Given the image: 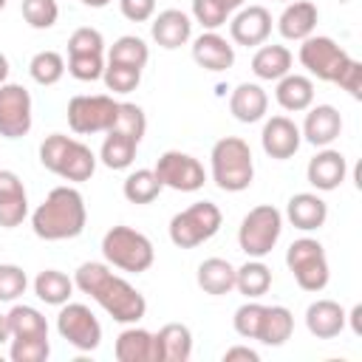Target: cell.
<instances>
[{"label": "cell", "mask_w": 362, "mask_h": 362, "mask_svg": "<svg viewBox=\"0 0 362 362\" xmlns=\"http://www.w3.org/2000/svg\"><path fill=\"white\" fill-rule=\"evenodd\" d=\"M28 277L14 263H0V303H14L20 294H25Z\"/></svg>", "instance_id": "7bdbcfd3"}, {"label": "cell", "mask_w": 362, "mask_h": 362, "mask_svg": "<svg viewBox=\"0 0 362 362\" xmlns=\"http://www.w3.org/2000/svg\"><path fill=\"white\" fill-rule=\"evenodd\" d=\"M102 51H105V40L90 25L76 28L71 34V40H68V54H102Z\"/></svg>", "instance_id": "bcb514c9"}, {"label": "cell", "mask_w": 362, "mask_h": 362, "mask_svg": "<svg viewBox=\"0 0 362 362\" xmlns=\"http://www.w3.org/2000/svg\"><path fill=\"white\" fill-rule=\"evenodd\" d=\"M345 173H348V164H345V156L339 150H331V147H322L305 167V175H308V184L314 189H322V192H331L337 189L342 181H345Z\"/></svg>", "instance_id": "ac0fdd59"}, {"label": "cell", "mask_w": 362, "mask_h": 362, "mask_svg": "<svg viewBox=\"0 0 362 362\" xmlns=\"http://www.w3.org/2000/svg\"><path fill=\"white\" fill-rule=\"evenodd\" d=\"M74 286L90 300H96L116 322L136 325L147 314V300L141 297V291H136L124 277L113 274L105 263H82L74 274Z\"/></svg>", "instance_id": "6da1fadb"}, {"label": "cell", "mask_w": 362, "mask_h": 362, "mask_svg": "<svg viewBox=\"0 0 362 362\" xmlns=\"http://www.w3.org/2000/svg\"><path fill=\"white\" fill-rule=\"evenodd\" d=\"M28 74L37 85H57L65 74V59L57 51H37L28 62Z\"/></svg>", "instance_id": "8d00e7d4"}, {"label": "cell", "mask_w": 362, "mask_h": 362, "mask_svg": "<svg viewBox=\"0 0 362 362\" xmlns=\"http://www.w3.org/2000/svg\"><path fill=\"white\" fill-rule=\"evenodd\" d=\"M223 359H226V362H232V359H246V362H257L260 356H257V351H252V348H246V345H235V348H226Z\"/></svg>", "instance_id": "681fc988"}, {"label": "cell", "mask_w": 362, "mask_h": 362, "mask_svg": "<svg viewBox=\"0 0 362 362\" xmlns=\"http://www.w3.org/2000/svg\"><path fill=\"white\" fill-rule=\"evenodd\" d=\"M212 181L223 192H243L255 178L252 150L238 136H223L212 144Z\"/></svg>", "instance_id": "277c9868"}, {"label": "cell", "mask_w": 362, "mask_h": 362, "mask_svg": "<svg viewBox=\"0 0 362 362\" xmlns=\"http://www.w3.org/2000/svg\"><path fill=\"white\" fill-rule=\"evenodd\" d=\"M161 189L164 187H161V181H158V175L153 170H136L122 184V192H124V198L130 204H153Z\"/></svg>", "instance_id": "836d02e7"}, {"label": "cell", "mask_w": 362, "mask_h": 362, "mask_svg": "<svg viewBox=\"0 0 362 362\" xmlns=\"http://www.w3.org/2000/svg\"><path fill=\"white\" fill-rule=\"evenodd\" d=\"M221 3H223V6L229 8V11H235V8H240V6L246 3V0H221Z\"/></svg>", "instance_id": "db71d44e"}, {"label": "cell", "mask_w": 362, "mask_h": 362, "mask_svg": "<svg viewBox=\"0 0 362 362\" xmlns=\"http://www.w3.org/2000/svg\"><path fill=\"white\" fill-rule=\"evenodd\" d=\"M348 317H345V308L334 300H314L308 308H305V328L311 331V337L317 339H334L342 334Z\"/></svg>", "instance_id": "d6986e66"}, {"label": "cell", "mask_w": 362, "mask_h": 362, "mask_svg": "<svg viewBox=\"0 0 362 362\" xmlns=\"http://www.w3.org/2000/svg\"><path fill=\"white\" fill-rule=\"evenodd\" d=\"M153 173L158 175L161 187H170L175 192H195L204 187L206 181V173H204V164L189 156V153H181V150H167L158 156Z\"/></svg>", "instance_id": "8fae6325"}, {"label": "cell", "mask_w": 362, "mask_h": 362, "mask_svg": "<svg viewBox=\"0 0 362 362\" xmlns=\"http://www.w3.org/2000/svg\"><path fill=\"white\" fill-rule=\"evenodd\" d=\"M266 107H269V96L257 82H240L229 96V113L243 124L260 122L266 116Z\"/></svg>", "instance_id": "cb8c5ba5"}, {"label": "cell", "mask_w": 362, "mask_h": 362, "mask_svg": "<svg viewBox=\"0 0 362 362\" xmlns=\"http://www.w3.org/2000/svg\"><path fill=\"white\" fill-rule=\"evenodd\" d=\"M119 362H156V337L144 328H124L113 348Z\"/></svg>", "instance_id": "4316f807"}, {"label": "cell", "mask_w": 362, "mask_h": 362, "mask_svg": "<svg viewBox=\"0 0 362 362\" xmlns=\"http://www.w3.org/2000/svg\"><path fill=\"white\" fill-rule=\"evenodd\" d=\"M68 74L79 82H96L105 74L102 54H68Z\"/></svg>", "instance_id": "b9f144b4"}, {"label": "cell", "mask_w": 362, "mask_h": 362, "mask_svg": "<svg viewBox=\"0 0 362 362\" xmlns=\"http://www.w3.org/2000/svg\"><path fill=\"white\" fill-rule=\"evenodd\" d=\"M31 130V93L23 85H0V136L20 139Z\"/></svg>", "instance_id": "4fadbf2b"}, {"label": "cell", "mask_w": 362, "mask_h": 362, "mask_svg": "<svg viewBox=\"0 0 362 362\" xmlns=\"http://www.w3.org/2000/svg\"><path fill=\"white\" fill-rule=\"evenodd\" d=\"M300 127L288 119V116H272L266 124H263V133H260V144H263V153L277 158V161H286L291 158L297 150H300Z\"/></svg>", "instance_id": "5bb4252c"}, {"label": "cell", "mask_w": 362, "mask_h": 362, "mask_svg": "<svg viewBox=\"0 0 362 362\" xmlns=\"http://www.w3.org/2000/svg\"><path fill=\"white\" fill-rule=\"evenodd\" d=\"M57 331L76 351H96L102 342V325L82 303H62V311L57 314Z\"/></svg>", "instance_id": "30bf717a"}, {"label": "cell", "mask_w": 362, "mask_h": 362, "mask_svg": "<svg viewBox=\"0 0 362 362\" xmlns=\"http://www.w3.org/2000/svg\"><path fill=\"white\" fill-rule=\"evenodd\" d=\"M150 59V48L141 37L136 34H124L119 37L110 51H107V62H119V65H130V68H144Z\"/></svg>", "instance_id": "d590c367"}, {"label": "cell", "mask_w": 362, "mask_h": 362, "mask_svg": "<svg viewBox=\"0 0 362 362\" xmlns=\"http://www.w3.org/2000/svg\"><path fill=\"white\" fill-rule=\"evenodd\" d=\"M6 76H8V59H6V54L0 51V85L6 82Z\"/></svg>", "instance_id": "f5cc1de1"}, {"label": "cell", "mask_w": 362, "mask_h": 362, "mask_svg": "<svg viewBox=\"0 0 362 362\" xmlns=\"http://www.w3.org/2000/svg\"><path fill=\"white\" fill-rule=\"evenodd\" d=\"M286 215L288 221L303 229V232H314L328 221V204L317 195V192H297L288 198L286 204Z\"/></svg>", "instance_id": "603a6c76"}, {"label": "cell", "mask_w": 362, "mask_h": 362, "mask_svg": "<svg viewBox=\"0 0 362 362\" xmlns=\"http://www.w3.org/2000/svg\"><path fill=\"white\" fill-rule=\"evenodd\" d=\"M294 331V314L286 305H263V317H260V328H257V339L263 345H283L286 339H291Z\"/></svg>", "instance_id": "83f0119b"}, {"label": "cell", "mask_w": 362, "mask_h": 362, "mask_svg": "<svg viewBox=\"0 0 362 362\" xmlns=\"http://www.w3.org/2000/svg\"><path fill=\"white\" fill-rule=\"evenodd\" d=\"M229 34H232V40L238 45H246V48L249 45H263L269 40V34H272V14H269V8H263V6L240 8L232 17V23H229Z\"/></svg>", "instance_id": "9a60e30c"}, {"label": "cell", "mask_w": 362, "mask_h": 362, "mask_svg": "<svg viewBox=\"0 0 362 362\" xmlns=\"http://www.w3.org/2000/svg\"><path fill=\"white\" fill-rule=\"evenodd\" d=\"M235 288L240 294H246L249 300L263 297L272 288V269L266 263H260V257L243 263L240 269H235Z\"/></svg>", "instance_id": "4dcf8cb0"}, {"label": "cell", "mask_w": 362, "mask_h": 362, "mask_svg": "<svg viewBox=\"0 0 362 362\" xmlns=\"http://www.w3.org/2000/svg\"><path fill=\"white\" fill-rule=\"evenodd\" d=\"M11 351L8 356L14 362H45L51 354L48 337H11Z\"/></svg>", "instance_id": "f35d334b"}, {"label": "cell", "mask_w": 362, "mask_h": 362, "mask_svg": "<svg viewBox=\"0 0 362 362\" xmlns=\"http://www.w3.org/2000/svg\"><path fill=\"white\" fill-rule=\"evenodd\" d=\"M334 85H339V88H342V90H348L354 99H359V96H362V62L348 59V62H345V68L337 74Z\"/></svg>", "instance_id": "7dc6e473"}, {"label": "cell", "mask_w": 362, "mask_h": 362, "mask_svg": "<svg viewBox=\"0 0 362 362\" xmlns=\"http://www.w3.org/2000/svg\"><path fill=\"white\" fill-rule=\"evenodd\" d=\"M345 317L351 320V328H354V334L359 337V334H362V322H359V317H362V305H354L351 314H345Z\"/></svg>", "instance_id": "f907efd6"}, {"label": "cell", "mask_w": 362, "mask_h": 362, "mask_svg": "<svg viewBox=\"0 0 362 362\" xmlns=\"http://www.w3.org/2000/svg\"><path fill=\"white\" fill-rule=\"evenodd\" d=\"M40 164L51 170L54 175L65 181H88L96 170V156L88 144L65 136V133H51L40 144Z\"/></svg>", "instance_id": "3957f363"}, {"label": "cell", "mask_w": 362, "mask_h": 362, "mask_svg": "<svg viewBox=\"0 0 362 362\" xmlns=\"http://www.w3.org/2000/svg\"><path fill=\"white\" fill-rule=\"evenodd\" d=\"M102 255L110 266L122 269V272H133L141 274L153 266L156 252L147 235H141L133 226H113L105 232L102 238Z\"/></svg>", "instance_id": "5b68a950"}, {"label": "cell", "mask_w": 362, "mask_h": 362, "mask_svg": "<svg viewBox=\"0 0 362 362\" xmlns=\"http://www.w3.org/2000/svg\"><path fill=\"white\" fill-rule=\"evenodd\" d=\"M88 221L85 198L76 187H54L31 215V229L42 240H68L82 235Z\"/></svg>", "instance_id": "7a4b0ae2"}, {"label": "cell", "mask_w": 362, "mask_h": 362, "mask_svg": "<svg viewBox=\"0 0 362 362\" xmlns=\"http://www.w3.org/2000/svg\"><path fill=\"white\" fill-rule=\"evenodd\" d=\"M82 3H85V6H90V8H105L110 0H82Z\"/></svg>", "instance_id": "11a10c76"}, {"label": "cell", "mask_w": 362, "mask_h": 362, "mask_svg": "<svg viewBox=\"0 0 362 362\" xmlns=\"http://www.w3.org/2000/svg\"><path fill=\"white\" fill-rule=\"evenodd\" d=\"M150 34H153V40L161 48L173 51V48H181L184 42H189V37H192V20L181 8H164L153 20Z\"/></svg>", "instance_id": "ffe728a7"}, {"label": "cell", "mask_w": 362, "mask_h": 362, "mask_svg": "<svg viewBox=\"0 0 362 362\" xmlns=\"http://www.w3.org/2000/svg\"><path fill=\"white\" fill-rule=\"evenodd\" d=\"M286 266L303 291H322L328 286V277H331L328 257H325L322 243L314 238L294 240L286 252Z\"/></svg>", "instance_id": "ba28073f"}, {"label": "cell", "mask_w": 362, "mask_h": 362, "mask_svg": "<svg viewBox=\"0 0 362 362\" xmlns=\"http://www.w3.org/2000/svg\"><path fill=\"white\" fill-rule=\"evenodd\" d=\"M11 339V331H8V322H6V314H0V345Z\"/></svg>", "instance_id": "816d5d0a"}, {"label": "cell", "mask_w": 362, "mask_h": 362, "mask_svg": "<svg viewBox=\"0 0 362 362\" xmlns=\"http://www.w3.org/2000/svg\"><path fill=\"white\" fill-rule=\"evenodd\" d=\"M28 215V195L17 173L0 170V226L14 229Z\"/></svg>", "instance_id": "2e32d148"}, {"label": "cell", "mask_w": 362, "mask_h": 362, "mask_svg": "<svg viewBox=\"0 0 362 362\" xmlns=\"http://www.w3.org/2000/svg\"><path fill=\"white\" fill-rule=\"evenodd\" d=\"M274 96H277V105L283 110H291V113L308 110L314 102V82L303 74H286L277 79Z\"/></svg>", "instance_id": "484cf974"}, {"label": "cell", "mask_w": 362, "mask_h": 362, "mask_svg": "<svg viewBox=\"0 0 362 362\" xmlns=\"http://www.w3.org/2000/svg\"><path fill=\"white\" fill-rule=\"evenodd\" d=\"M119 8L130 23H147L156 14V0H119Z\"/></svg>", "instance_id": "c3c4849f"}, {"label": "cell", "mask_w": 362, "mask_h": 362, "mask_svg": "<svg viewBox=\"0 0 362 362\" xmlns=\"http://www.w3.org/2000/svg\"><path fill=\"white\" fill-rule=\"evenodd\" d=\"M348 59H351L348 51L339 48L331 37H314V34H311V37H305L303 45H300V62H303V68H305L311 76L322 79V82H334L337 74L345 68Z\"/></svg>", "instance_id": "7c38bea8"}, {"label": "cell", "mask_w": 362, "mask_h": 362, "mask_svg": "<svg viewBox=\"0 0 362 362\" xmlns=\"http://www.w3.org/2000/svg\"><path fill=\"white\" fill-rule=\"evenodd\" d=\"M156 337V362H187L192 356V331L184 322H167Z\"/></svg>", "instance_id": "7402d4cb"}, {"label": "cell", "mask_w": 362, "mask_h": 362, "mask_svg": "<svg viewBox=\"0 0 362 362\" xmlns=\"http://www.w3.org/2000/svg\"><path fill=\"white\" fill-rule=\"evenodd\" d=\"M283 232V215L272 204H260L249 209L238 229V243L249 257H266Z\"/></svg>", "instance_id": "52a82bcc"}, {"label": "cell", "mask_w": 362, "mask_h": 362, "mask_svg": "<svg viewBox=\"0 0 362 362\" xmlns=\"http://www.w3.org/2000/svg\"><path fill=\"white\" fill-rule=\"evenodd\" d=\"M317 20H320V11L314 3L308 0H297V3H288L277 20V31L286 37V40H305L314 34L317 28Z\"/></svg>", "instance_id": "d4e9b609"}, {"label": "cell", "mask_w": 362, "mask_h": 362, "mask_svg": "<svg viewBox=\"0 0 362 362\" xmlns=\"http://www.w3.org/2000/svg\"><path fill=\"white\" fill-rule=\"evenodd\" d=\"M3 8H6V0H0V11H3Z\"/></svg>", "instance_id": "9f6ffc18"}, {"label": "cell", "mask_w": 362, "mask_h": 362, "mask_svg": "<svg viewBox=\"0 0 362 362\" xmlns=\"http://www.w3.org/2000/svg\"><path fill=\"white\" fill-rule=\"evenodd\" d=\"M110 130H116L122 136H130L133 141H141L144 133H147V116H144V110L139 105L119 102V113H116V122H113Z\"/></svg>", "instance_id": "74e56055"}, {"label": "cell", "mask_w": 362, "mask_h": 362, "mask_svg": "<svg viewBox=\"0 0 362 362\" xmlns=\"http://www.w3.org/2000/svg\"><path fill=\"white\" fill-rule=\"evenodd\" d=\"M198 286L212 297L229 294L235 288V266L223 257H206L198 266Z\"/></svg>", "instance_id": "f546056e"}, {"label": "cell", "mask_w": 362, "mask_h": 362, "mask_svg": "<svg viewBox=\"0 0 362 362\" xmlns=\"http://www.w3.org/2000/svg\"><path fill=\"white\" fill-rule=\"evenodd\" d=\"M221 223H223V215H221V209L212 201H195L192 206H187L178 215H173V221H170V240L178 249H195L204 240L215 238Z\"/></svg>", "instance_id": "8992f818"}, {"label": "cell", "mask_w": 362, "mask_h": 362, "mask_svg": "<svg viewBox=\"0 0 362 362\" xmlns=\"http://www.w3.org/2000/svg\"><path fill=\"white\" fill-rule=\"evenodd\" d=\"M34 294L48 305H62L74 294V280L57 269H42L34 277Z\"/></svg>", "instance_id": "1f68e13d"}, {"label": "cell", "mask_w": 362, "mask_h": 362, "mask_svg": "<svg viewBox=\"0 0 362 362\" xmlns=\"http://www.w3.org/2000/svg\"><path fill=\"white\" fill-rule=\"evenodd\" d=\"M23 17L31 28L45 31L57 23L59 6H57V0H23Z\"/></svg>", "instance_id": "60d3db41"}, {"label": "cell", "mask_w": 362, "mask_h": 362, "mask_svg": "<svg viewBox=\"0 0 362 362\" xmlns=\"http://www.w3.org/2000/svg\"><path fill=\"white\" fill-rule=\"evenodd\" d=\"M260 317H263V305L249 300L243 303L238 311H235V331L243 337V339H257V328H260Z\"/></svg>", "instance_id": "f6af8a7d"}, {"label": "cell", "mask_w": 362, "mask_h": 362, "mask_svg": "<svg viewBox=\"0 0 362 362\" xmlns=\"http://www.w3.org/2000/svg\"><path fill=\"white\" fill-rule=\"evenodd\" d=\"M107 90L113 93H130L139 88L141 82V68H130V65H119V62H107L105 74H102Z\"/></svg>", "instance_id": "ab89813d"}, {"label": "cell", "mask_w": 362, "mask_h": 362, "mask_svg": "<svg viewBox=\"0 0 362 362\" xmlns=\"http://www.w3.org/2000/svg\"><path fill=\"white\" fill-rule=\"evenodd\" d=\"M192 59L204 68V71H226L235 65V48L215 31H204L201 37H195L192 42Z\"/></svg>", "instance_id": "44dd1931"}, {"label": "cell", "mask_w": 362, "mask_h": 362, "mask_svg": "<svg viewBox=\"0 0 362 362\" xmlns=\"http://www.w3.org/2000/svg\"><path fill=\"white\" fill-rule=\"evenodd\" d=\"M342 133V116L334 105H317V107H308L305 113V122H303V130L300 136L314 144V147H328L334 139H339Z\"/></svg>", "instance_id": "e0dca14e"}, {"label": "cell", "mask_w": 362, "mask_h": 362, "mask_svg": "<svg viewBox=\"0 0 362 362\" xmlns=\"http://www.w3.org/2000/svg\"><path fill=\"white\" fill-rule=\"evenodd\" d=\"M136 147H139V141H133L130 136L107 130V136L102 141V150H99V158L107 170H127L136 158Z\"/></svg>", "instance_id": "d6a6232c"}, {"label": "cell", "mask_w": 362, "mask_h": 362, "mask_svg": "<svg viewBox=\"0 0 362 362\" xmlns=\"http://www.w3.org/2000/svg\"><path fill=\"white\" fill-rule=\"evenodd\" d=\"M192 17L195 23H201L206 31H215L226 23L229 8L221 0H192Z\"/></svg>", "instance_id": "ee69618b"}, {"label": "cell", "mask_w": 362, "mask_h": 362, "mask_svg": "<svg viewBox=\"0 0 362 362\" xmlns=\"http://www.w3.org/2000/svg\"><path fill=\"white\" fill-rule=\"evenodd\" d=\"M119 102L107 93H93V96H74L68 102V127L79 136L90 133H107L116 122Z\"/></svg>", "instance_id": "9c48e42d"}, {"label": "cell", "mask_w": 362, "mask_h": 362, "mask_svg": "<svg viewBox=\"0 0 362 362\" xmlns=\"http://www.w3.org/2000/svg\"><path fill=\"white\" fill-rule=\"evenodd\" d=\"M11 337H48V322L34 305H14L6 314Z\"/></svg>", "instance_id": "e575fe53"}, {"label": "cell", "mask_w": 362, "mask_h": 362, "mask_svg": "<svg viewBox=\"0 0 362 362\" xmlns=\"http://www.w3.org/2000/svg\"><path fill=\"white\" fill-rule=\"evenodd\" d=\"M252 71L257 79L277 82L280 76L291 74V51L286 45H263L252 57Z\"/></svg>", "instance_id": "f1b7e54d"}]
</instances>
